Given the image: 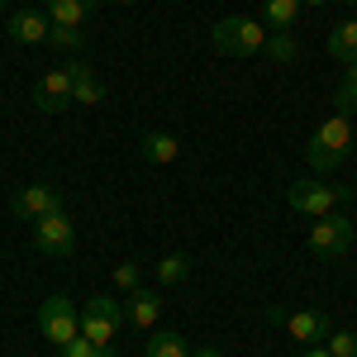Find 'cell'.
I'll list each match as a JSON object with an SVG mask.
<instances>
[{
	"instance_id": "cell-1",
	"label": "cell",
	"mask_w": 357,
	"mask_h": 357,
	"mask_svg": "<svg viewBox=\"0 0 357 357\" xmlns=\"http://www.w3.org/2000/svg\"><path fill=\"white\" fill-rule=\"evenodd\" d=\"M353 138H357V134H353V119L333 110L329 119H324V124L310 134V143H305V162L324 176V172H333V167H343L348 148H353Z\"/></svg>"
},
{
	"instance_id": "cell-2",
	"label": "cell",
	"mask_w": 357,
	"mask_h": 357,
	"mask_svg": "<svg viewBox=\"0 0 357 357\" xmlns=\"http://www.w3.org/2000/svg\"><path fill=\"white\" fill-rule=\"evenodd\" d=\"M267 38H272V29L262 24V20H248V15H224L220 24L210 29V43L220 48L224 57H252L267 48Z\"/></svg>"
},
{
	"instance_id": "cell-3",
	"label": "cell",
	"mask_w": 357,
	"mask_h": 357,
	"mask_svg": "<svg viewBox=\"0 0 357 357\" xmlns=\"http://www.w3.org/2000/svg\"><path fill=\"white\" fill-rule=\"evenodd\" d=\"M38 329H43V338L53 348H67L72 338H82V310H77V301L72 296H48L38 305Z\"/></svg>"
},
{
	"instance_id": "cell-4",
	"label": "cell",
	"mask_w": 357,
	"mask_h": 357,
	"mask_svg": "<svg viewBox=\"0 0 357 357\" xmlns=\"http://www.w3.org/2000/svg\"><path fill=\"white\" fill-rule=\"evenodd\" d=\"M343 200H348V186H324V181H296V186L286 191V205H291L296 215H310V220L333 215Z\"/></svg>"
},
{
	"instance_id": "cell-5",
	"label": "cell",
	"mask_w": 357,
	"mask_h": 357,
	"mask_svg": "<svg viewBox=\"0 0 357 357\" xmlns=\"http://www.w3.org/2000/svg\"><path fill=\"white\" fill-rule=\"evenodd\" d=\"M119 324H124V305L114 301V296H91L82 310V333L91 338V343H100V348H110L114 333H119Z\"/></svg>"
},
{
	"instance_id": "cell-6",
	"label": "cell",
	"mask_w": 357,
	"mask_h": 357,
	"mask_svg": "<svg viewBox=\"0 0 357 357\" xmlns=\"http://www.w3.org/2000/svg\"><path fill=\"white\" fill-rule=\"evenodd\" d=\"M33 248L43 257H72L77 248V224L67 220V210H53L43 220H33Z\"/></svg>"
},
{
	"instance_id": "cell-7",
	"label": "cell",
	"mask_w": 357,
	"mask_h": 357,
	"mask_svg": "<svg viewBox=\"0 0 357 357\" xmlns=\"http://www.w3.org/2000/svg\"><path fill=\"white\" fill-rule=\"evenodd\" d=\"M353 220L348 215H324V220H314V229H310V248L319 252V257H343L348 248H353Z\"/></svg>"
},
{
	"instance_id": "cell-8",
	"label": "cell",
	"mask_w": 357,
	"mask_h": 357,
	"mask_svg": "<svg viewBox=\"0 0 357 357\" xmlns=\"http://www.w3.org/2000/svg\"><path fill=\"white\" fill-rule=\"evenodd\" d=\"M33 105L43 114H62L72 105V67H53V72H43L38 86H33Z\"/></svg>"
},
{
	"instance_id": "cell-9",
	"label": "cell",
	"mask_w": 357,
	"mask_h": 357,
	"mask_svg": "<svg viewBox=\"0 0 357 357\" xmlns=\"http://www.w3.org/2000/svg\"><path fill=\"white\" fill-rule=\"evenodd\" d=\"M10 210H15V220H43V215L62 210V195L53 186H24V191L10 200Z\"/></svg>"
},
{
	"instance_id": "cell-10",
	"label": "cell",
	"mask_w": 357,
	"mask_h": 357,
	"mask_svg": "<svg viewBox=\"0 0 357 357\" xmlns=\"http://www.w3.org/2000/svg\"><path fill=\"white\" fill-rule=\"evenodd\" d=\"M281 324H286V333H291L296 343H305V348H310V343H324V338L333 333L324 310H296V314H286Z\"/></svg>"
},
{
	"instance_id": "cell-11",
	"label": "cell",
	"mask_w": 357,
	"mask_h": 357,
	"mask_svg": "<svg viewBox=\"0 0 357 357\" xmlns=\"http://www.w3.org/2000/svg\"><path fill=\"white\" fill-rule=\"evenodd\" d=\"M158 314H162V296H158V291H148V286H138V291H129V305H124V319H129L134 329H153V324H158Z\"/></svg>"
},
{
	"instance_id": "cell-12",
	"label": "cell",
	"mask_w": 357,
	"mask_h": 357,
	"mask_svg": "<svg viewBox=\"0 0 357 357\" xmlns=\"http://www.w3.org/2000/svg\"><path fill=\"white\" fill-rule=\"evenodd\" d=\"M48 33H53V20L43 10H20L10 20V38L15 43H48Z\"/></svg>"
},
{
	"instance_id": "cell-13",
	"label": "cell",
	"mask_w": 357,
	"mask_h": 357,
	"mask_svg": "<svg viewBox=\"0 0 357 357\" xmlns=\"http://www.w3.org/2000/svg\"><path fill=\"white\" fill-rule=\"evenodd\" d=\"M91 10H96V0H48V20H53L57 29H82L86 20H91Z\"/></svg>"
},
{
	"instance_id": "cell-14",
	"label": "cell",
	"mask_w": 357,
	"mask_h": 357,
	"mask_svg": "<svg viewBox=\"0 0 357 357\" xmlns=\"http://www.w3.org/2000/svg\"><path fill=\"white\" fill-rule=\"evenodd\" d=\"M138 153H143L148 162L167 167V162H176V153H181V143H176L172 134H158V129H153V134H143V138H138Z\"/></svg>"
},
{
	"instance_id": "cell-15",
	"label": "cell",
	"mask_w": 357,
	"mask_h": 357,
	"mask_svg": "<svg viewBox=\"0 0 357 357\" xmlns=\"http://www.w3.org/2000/svg\"><path fill=\"white\" fill-rule=\"evenodd\" d=\"M67 67H72V105H100L105 91L91 77V67H86V62H67Z\"/></svg>"
},
{
	"instance_id": "cell-16",
	"label": "cell",
	"mask_w": 357,
	"mask_h": 357,
	"mask_svg": "<svg viewBox=\"0 0 357 357\" xmlns=\"http://www.w3.org/2000/svg\"><path fill=\"white\" fill-rule=\"evenodd\" d=\"M296 15H301V0H267L262 5V24L272 29V33H291Z\"/></svg>"
},
{
	"instance_id": "cell-17",
	"label": "cell",
	"mask_w": 357,
	"mask_h": 357,
	"mask_svg": "<svg viewBox=\"0 0 357 357\" xmlns=\"http://www.w3.org/2000/svg\"><path fill=\"white\" fill-rule=\"evenodd\" d=\"M329 53L348 67V62H357V20H343V24L329 29Z\"/></svg>"
},
{
	"instance_id": "cell-18",
	"label": "cell",
	"mask_w": 357,
	"mask_h": 357,
	"mask_svg": "<svg viewBox=\"0 0 357 357\" xmlns=\"http://www.w3.org/2000/svg\"><path fill=\"white\" fill-rule=\"evenodd\" d=\"M143 357H191V353H186V338L181 333H148Z\"/></svg>"
},
{
	"instance_id": "cell-19",
	"label": "cell",
	"mask_w": 357,
	"mask_h": 357,
	"mask_svg": "<svg viewBox=\"0 0 357 357\" xmlns=\"http://www.w3.org/2000/svg\"><path fill=\"white\" fill-rule=\"evenodd\" d=\"M191 276V257L186 252H167L162 262H158V281L162 286H176V281H186Z\"/></svg>"
},
{
	"instance_id": "cell-20",
	"label": "cell",
	"mask_w": 357,
	"mask_h": 357,
	"mask_svg": "<svg viewBox=\"0 0 357 357\" xmlns=\"http://www.w3.org/2000/svg\"><path fill=\"white\" fill-rule=\"evenodd\" d=\"M262 53L272 57L276 67H286V62H296V53H301V48H296V33H272Z\"/></svg>"
},
{
	"instance_id": "cell-21",
	"label": "cell",
	"mask_w": 357,
	"mask_h": 357,
	"mask_svg": "<svg viewBox=\"0 0 357 357\" xmlns=\"http://www.w3.org/2000/svg\"><path fill=\"white\" fill-rule=\"evenodd\" d=\"M333 105H338V114H353L357 110V62H348V72H343V86H338V96H333Z\"/></svg>"
},
{
	"instance_id": "cell-22",
	"label": "cell",
	"mask_w": 357,
	"mask_h": 357,
	"mask_svg": "<svg viewBox=\"0 0 357 357\" xmlns=\"http://www.w3.org/2000/svg\"><path fill=\"white\" fill-rule=\"evenodd\" d=\"M62 357H114L110 348H100V343H91V338H72V343H67V348H62Z\"/></svg>"
},
{
	"instance_id": "cell-23",
	"label": "cell",
	"mask_w": 357,
	"mask_h": 357,
	"mask_svg": "<svg viewBox=\"0 0 357 357\" xmlns=\"http://www.w3.org/2000/svg\"><path fill=\"white\" fill-rule=\"evenodd\" d=\"M324 343H329V353H333V357H357V333H348V329L329 333Z\"/></svg>"
},
{
	"instance_id": "cell-24",
	"label": "cell",
	"mask_w": 357,
	"mask_h": 357,
	"mask_svg": "<svg viewBox=\"0 0 357 357\" xmlns=\"http://www.w3.org/2000/svg\"><path fill=\"white\" fill-rule=\"evenodd\" d=\"M138 281H143V267H138V262H119V267H114V286H119V291H138Z\"/></svg>"
},
{
	"instance_id": "cell-25",
	"label": "cell",
	"mask_w": 357,
	"mask_h": 357,
	"mask_svg": "<svg viewBox=\"0 0 357 357\" xmlns=\"http://www.w3.org/2000/svg\"><path fill=\"white\" fill-rule=\"evenodd\" d=\"M48 43H57V48H82V43H86V33H82V29H57V24H53Z\"/></svg>"
},
{
	"instance_id": "cell-26",
	"label": "cell",
	"mask_w": 357,
	"mask_h": 357,
	"mask_svg": "<svg viewBox=\"0 0 357 357\" xmlns=\"http://www.w3.org/2000/svg\"><path fill=\"white\" fill-rule=\"evenodd\" d=\"M296 357H333V353H329V343H310V348L296 353Z\"/></svg>"
},
{
	"instance_id": "cell-27",
	"label": "cell",
	"mask_w": 357,
	"mask_h": 357,
	"mask_svg": "<svg viewBox=\"0 0 357 357\" xmlns=\"http://www.w3.org/2000/svg\"><path fill=\"white\" fill-rule=\"evenodd\" d=\"M191 357H224L220 348H200V353H191Z\"/></svg>"
},
{
	"instance_id": "cell-28",
	"label": "cell",
	"mask_w": 357,
	"mask_h": 357,
	"mask_svg": "<svg viewBox=\"0 0 357 357\" xmlns=\"http://www.w3.org/2000/svg\"><path fill=\"white\" fill-rule=\"evenodd\" d=\"M301 5H324V0H301Z\"/></svg>"
},
{
	"instance_id": "cell-29",
	"label": "cell",
	"mask_w": 357,
	"mask_h": 357,
	"mask_svg": "<svg viewBox=\"0 0 357 357\" xmlns=\"http://www.w3.org/2000/svg\"><path fill=\"white\" fill-rule=\"evenodd\" d=\"M114 5H134V0H114Z\"/></svg>"
},
{
	"instance_id": "cell-30",
	"label": "cell",
	"mask_w": 357,
	"mask_h": 357,
	"mask_svg": "<svg viewBox=\"0 0 357 357\" xmlns=\"http://www.w3.org/2000/svg\"><path fill=\"white\" fill-rule=\"evenodd\" d=\"M343 5H357V0H343Z\"/></svg>"
},
{
	"instance_id": "cell-31",
	"label": "cell",
	"mask_w": 357,
	"mask_h": 357,
	"mask_svg": "<svg viewBox=\"0 0 357 357\" xmlns=\"http://www.w3.org/2000/svg\"><path fill=\"white\" fill-rule=\"evenodd\" d=\"M0 5H5V0H0Z\"/></svg>"
}]
</instances>
